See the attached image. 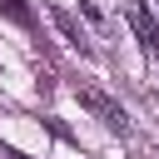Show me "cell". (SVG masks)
Instances as JSON below:
<instances>
[{
  "label": "cell",
  "mask_w": 159,
  "mask_h": 159,
  "mask_svg": "<svg viewBox=\"0 0 159 159\" xmlns=\"http://www.w3.org/2000/svg\"><path fill=\"white\" fill-rule=\"evenodd\" d=\"M75 99H80V104H84L94 119H104L109 129H124V109H119V104H114L104 89H94V84H75Z\"/></svg>",
  "instance_id": "6da1fadb"
},
{
  "label": "cell",
  "mask_w": 159,
  "mask_h": 159,
  "mask_svg": "<svg viewBox=\"0 0 159 159\" xmlns=\"http://www.w3.org/2000/svg\"><path fill=\"white\" fill-rule=\"evenodd\" d=\"M50 20H55V30H60L75 50H84V35H80V25H75V15H70V10H50Z\"/></svg>",
  "instance_id": "7a4b0ae2"
},
{
  "label": "cell",
  "mask_w": 159,
  "mask_h": 159,
  "mask_svg": "<svg viewBox=\"0 0 159 159\" xmlns=\"http://www.w3.org/2000/svg\"><path fill=\"white\" fill-rule=\"evenodd\" d=\"M0 10H5L10 20H20V25L30 20V10H25V0H0Z\"/></svg>",
  "instance_id": "3957f363"
},
{
  "label": "cell",
  "mask_w": 159,
  "mask_h": 159,
  "mask_svg": "<svg viewBox=\"0 0 159 159\" xmlns=\"http://www.w3.org/2000/svg\"><path fill=\"white\" fill-rule=\"evenodd\" d=\"M139 10H144V20H149L154 35H159V0H139Z\"/></svg>",
  "instance_id": "277c9868"
}]
</instances>
